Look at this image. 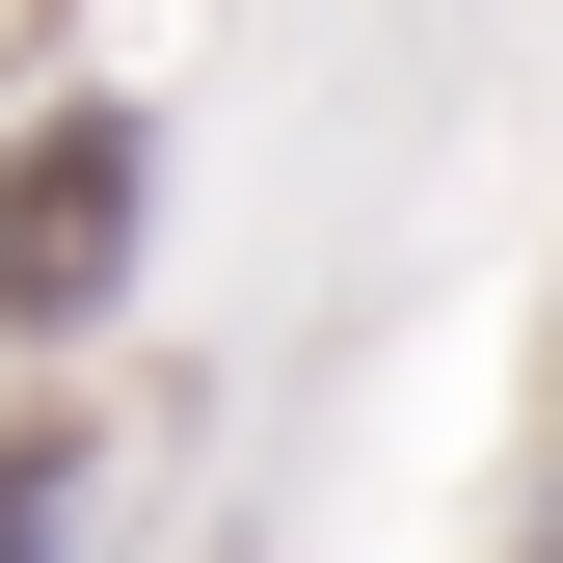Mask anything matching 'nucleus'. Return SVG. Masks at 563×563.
I'll list each match as a JSON object with an SVG mask.
<instances>
[{
  "label": "nucleus",
  "instance_id": "f257e3e1",
  "mask_svg": "<svg viewBox=\"0 0 563 563\" xmlns=\"http://www.w3.org/2000/svg\"><path fill=\"white\" fill-rule=\"evenodd\" d=\"M134 216H162V134L134 108H27L0 134V322H108V268H134Z\"/></svg>",
  "mask_w": 563,
  "mask_h": 563
},
{
  "label": "nucleus",
  "instance_id": "f03ea898",
  "mask_svg": "<svg viewBox=\"0 0 563 563\" xmlns=\"http://www.w3.org/2000/svg\"><path fill=\"white\" fill-rule=\"evenodd\" d=\"M81 510H108L81 430H0V563H81Z\"/></svg>",
  "mask_w": 563,
  "mask_h": 563
}]
</instances>
